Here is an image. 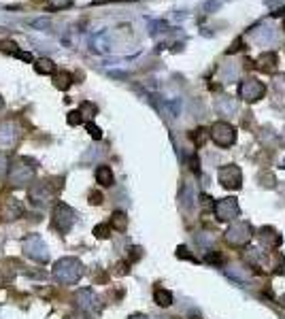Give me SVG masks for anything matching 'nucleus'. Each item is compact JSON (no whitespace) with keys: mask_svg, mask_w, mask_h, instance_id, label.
<instances>
[{"mask_svg":"<svg viewBox=\"0 0 285 319\" xmlns=\"http://www.w3.org/2000/svg\"><path fill=\"white\" fill-rule=\"evenodd\" d=\"M53 277L55 281L66 283V285H73L83 277V264L81 260L77 257H62L53 264Z\"/></svg>","mask_w":285,"mask_h":319,"instance_id":"1","label":"nucleus"},{"mask_svg":"<svg viewBox=\"0 0 285 319\" xmlns=\"http://www.w3.org/2000/svg\"><path fill=\"white\" fill-rule=\"evenodd\" d=\"M34 172H36V166L32 160L19 157L9 166V183L13 187H24L34 181Z\"/></svg>","mask_w":285,"mask_h":319,"instance_id":"2","label":"nucleus"},{"mask_svg":"<svg viewBox=\"0 0 285 319\" xmlns=\"http://www.w3.org/2000/svg\"><path fill=\"white\" fill-rule=\"evenodd\" d=\"M51 226L58 230L60 234H68L70 228L75 226V211L70 209L66 202H58L51 211Z\"/></svg>","mask_w":285,"mask_h":319,"instance_id":"3","label":"nucleus"},{"mask_svg":"<svg viewBox=\"0 0 285 319\" xmlns=\"http://www.w3.org/2000/svg\"><path fill=\"white\" fill-rule=\"evenodd\" d=\"M24 253L30 257V260H34V262H47V260H49V249H47L45 241H43L40 236H36V234L26 236V241H24Z\"/></svg>","mask_w":285,"mask_h":319,"instance_id":"4","label":"nucleus"},{"mask_svg":"<svg viewBox=\"0 0 285 319\" xmlns=\"http://www.w3.org/2000/svg\"><path fill=\"white\" fill-rule=\"evenodd\" d=\"M209 136L215 141L219 147H228V145H232L236 141V130L230 124H226V122H217V124L211 126Z\"/></svg>","mask_w":285,"mask_h":319,"instance_id":"5","label":"nucleus"},{"mask_svg":"<svg viewBox=\"0 0 285 319\" xmlns=\"http://www.w3.org/2000/svg\"><path fill=\"white\" fill-rule=\"evenodd\" d=\"M226 241L228 245H234V247H243L245 243L251 241V228L245 222H236L226 230Z\"/></svg>","mask_w":285,"mask_h":319,"instance_id":"6","label":"nucleus"},{"mask_svg":"<svg viewBox=\"0 0 285 319\" xmlns=\"http://www.w3.org/2000/svg\"><path fill=\"white\" fill-rule=\"evenodd\" d=\"M240 209H238V202L236 198H221L215 202V217L221 222H232L234 217H238Z\"/></svg>","mask_w":285,"mask_h":319,"instance_id":"7","label":"nucleus"},{"mask_svg":"<svg viewBox=\"0 0 285 319\" xmlns=\"http://www.w3.org/2000/svg\"><path fill=\"white\" fill-rule=\"evenodd\" d=\"M75 302H77L79 311H83V313H90V311H100V300H98V296L92 292L90 287L79 289V292L75 294Z\"/></svg>","mask_w":285,"mask_h":319,"instance_id":"8","label":"nucleus"},{"mask_svg":"<svg viewBox=\"0 0 285 319\" xmlns=\"http://www.w3.org/2000/svg\"><path fill=\"white\" fill-rule=\"evenodd\" d=\"M240 181H243V172H240L238 166L228 164V166H221V168H219V183H221L223 187L238 190V187H240Z\"/></svg>","mask_w":285,"mask_h":319,"instance_id":"9","label":"nucleus"},{"mask_svg":"<svg viewBox=\"0 0 285 319\" xmlns=\"http://www.w3.org/2000/svg\"><path fill=\"white\" fill-rule=\"evenodd\" d=\"M238 94L243 96V100H247V103H255V100H260L264 96V83L258 79H245L240 83Z\"/></svg>","mask_w":285,"mask_h":319,"instance_id":"10","label":"nucleus"},{"mask_svg":"<svg viewBox=\"0 0 285 319\" xmlns=\"http://www.w3.org/2000/svg\"><path fill=\"white\" fill-rule=\"evenodd\" d=\"M51 198H53V192H51V187H49L47 183H38V185H34L32 190H30V194H28V200H30V205L36 207V209L49 205V200H51Z\"/></svg>","mask_w":285,"mask_h":319,"instance_id":"11","label":"nucleus"},{"mask_svg":"<svg viewBox=\"0 0 285 319\" xmlns=\"http://www.w3.org/2000/svg\"><path fill=\"white\" fill-rule=\"evenodd\" d=\"M19 136V128L15 122H7L0 126V145H13Z\"/></svg>","mask_w":285,"mask_h":319,"instance_id":"12","label":"nucleus"},{"mask_svg":"<svg viewBox=\"0 0 285 319\" xmlns=\"http://www.w3.org/2000/svg\"><path fill=\"white\" fill-rule=\"evenodd\" d=\"M260 243L264 245V247H279V243H281V236L277 234V232L273 230V228H264L262 232H260Z\"/></svg>","mask_w":285,"mask_h":319,"instance_id":"13","label":"nucleus"},{"mask_svg":"<svg viewBox=\"0 0 285 319\" xmlns=\"http://www.w3.org/2000/svg\"><path fill=\"white\" fill-rule=\"evenodd\" d=\"M96 181L100 183V185H105V187H111L113 181H115V177H113L111 168L103 164V166H98V168H96Z\"/></svg>","mask_w":285,"mask_h":319,"instance_id":"14","label":"nucleus"},{"mask_svg":"<svg viewBox=\"0 0 285 319\" xmlns=\"http://www.w3.org/2000/svg\"><path fill=\"white\" fill-rule=\"evenodd\" d=\"M22 213H24V209H22V205L15 198L7 200V205H5V217H7V220H15V217H19Z\"/></svg>","mask_w":285,"mask_h":319,"instance_id":"15","label":"nucleus"},{"mask_svg":"<svg viewBox=\"0 0 285 319\" xmlns=\"http://www.w3.org/2000/svg\"><path fill=\"white\" fill-rule=\"evenodd\" d=\"M34 70L38 72V75H51V72H55V66H53V62L51 60H38V62H34Z\"/></svg>","mask_w":285,"mask_h":319,"instance_id":"16","label":"nucleus"},{"mask_svg":"<svg viewBox=\"0 0 285 319\" xmlns=\"http://www.w3.org/2000/svg\"><path fill=\"white\" fill-rule=\"evenodd\" d=\"M275 62H277V55L275 53H264L258 57V66L262 70H273L275 68Z\"/></svg>","mask_w":285,"mask_h":319,"instance_id":"17","label":"nucleus"},{"mask_svg":"<svg viewBox=\"0 0 285 319\" xmlns=\"http://www.w3.org/2000/svg\"><path fill=\"white\" fill-rule=\"evenodd\" d=\"M155 302L160 307H170L173 304V294L166 292V289H155Z\"/></svg>","mask_w":285,"mask_h":319,"instance_id":"18","label":"nucleus"},{"mask_svg":"<svg viewBox=\"0 0 285 319\" xmlns=\"http://www.w3.org/2000/svg\"><path fill=\"white\" fill-rule=\"evenodd\" d=\"M70 77L66 70H62V72H58V75H55V88H60V90H66L68 85H70Z\"/></svg>","mask_w":285,"mask_h":319,"instance_id":"19","label":"nucleus"},{"mask_svg":"<svg viewBox=\"0 0 285 319\" xmlns=\"http://www.w3.org/2000/svg\"><path fill=\"white\" fill-rule=\"evenodd\" d=\"M111 222H113V226H115L117 230H126V224H128V222H126V215H124L121 211H115V213H113V220H111Z\"/></svg>","mask_w":285,"mask_h":319,"instance_id":"20","label":"nucleus"},{"mask_svg":"<svg viewBox=\"0 0 285 319\" xmlns=\"http://www.w3.org/2000/svg\"><path fill=\"white\" fill-rule=\"evenodd\" d=\"M109 232H111V226H109V224H100V226H96V228H94L96 238H109V236H111Z\"/></svg>","mask_w":285,"mask_h":319,"instance_id":"21","label":"nucleus"},{"mask_svg":"<svg viewBox=\"0 0 285 319\" xmlns=\"http://www.w3.org/2000/svg\"><path fill=\"white\" fill-rule=\"evenodd\" d=\"M207 138H209V130H196V132H192V141L196 145H202Z\"/></svg>","mask_w":285,"mask_h":319,"instance_id":"22","label":"nucleus"},{"mask_svg":"<svg viewBox=\"0 0 285 319\" xmlns=\"http://www.w3.org/2000/svg\"><path fill=\"white\" fill-rule=\"evenodd\" d=\"M81 122H83V117H81V113H79V111L68 113V124H70V126H79Z\"/></svg>","mask_w":285,"mask_h":319,"instance_id":"23","label":"nucleus"},{"mask_svg":"<svg viewBox=\"0 0 285 319\" xmlns=\"http://www.w3.org/2000/svg\"><path fill=\"white\" fill-rule=\"evenodd\" d=\"M85 128H88L90 130V134L98 141V138H103V132H100V128H98V126H94L92 122H88V124H85Z\"/></svg>","mask_w":285,"mask_h":319,"instance_id":"24","label":"nucleus"},{"mask_svg":"<svg viewBox=\"0 0 285 319\" xmlns=\"http://www.w3.org/2000/svg\"><path fill=\"white\" fill-rule=\"evenodd\" d=\"M73 0H49V7L51 9H66Z\"/></svg>","mask_w":285,"mask_h":319,"instance_id":"25","label":"nucleus"},{"mask_svg":"<svg viewBox=\"0 0 285 319\" xmlns=\"http://www.w3.org/2000/svg\"><path fill=\"white\" fill-rule=\"evenodd\" d=\"M66 319H92L88 313H83V311H77V313H70Z\"/></svg>","mask_w":285,"mask_h":319,"instance_id":"26","label":"nucleus"},{"mask_svg":"<svg viewBox=\"0 0 285 319\" xmlns=\"http://www.w3.org/2000/svg\"><path fill=\"white\" fill-rule=\"evenodd\" d=\"M7 166H9V162H7V157H5V153H0V177L5 175V170H7Z\"/></svg>","mask_w":285,"mask_h":319,"instance_id":"27","label":"nucleus"},{"mask_svg":"<svg viewBox=\"0 0 285 319\" xmlns=\"http://www.w3.org/2000/svg\"><path fill=\"white\" fill-rule=\"evenodd\" d=\"M177 255H179V257H188V260H192V255L188 253V249H185L183 245H181V247H177Z\"/></svg>","mask_w":285,"mask_h":319,"instance_id":"28","label":"nucleus"},{"mask_svg":"<svg viewBox=\"0 0 285 319\" xmlns=\"http://www.w3.org/2000/svg\"><path fill=\"white\" fill-rule=\"evenodd\" d=\"M90 198H92V202H94V205H100V194H96V192H94Z\"/></svg>","mask_w":285,"mask_h":319,"instance_id":"29","label":"nucleus"},{"mask_svg":"<svg viewBox=\"0 0 285 319\" xmlns=\"http://www.w3.org/2000/svg\"><path fill=\"white\" fill-rule=\"evenodd\" d=\"M130 319H149V317H145V315H132Z\"/></svg>","mask_w":285,"mask_h":319,"instance_id":"30","label":"nucleus"},{"mask_svg":"<svg viewBox=\"0 0 285 319\" xmlns=\"http://www.w3.org/2000/svg\"><path fill=\"white\" fill-rule=\"evenodd\" d=\"M0 109H3V100H0Z\"/></svg>","mask_w":285,"mask_h":319,"instance_id":"31","label":"nucleus"},{"mask_svg":"<svg viewBox=\"0 0 285 319\" xmlns=\"http://www.w3.org/2000/svg\"><path fill=\"white\" fill-rule=\"evenodd\" d=\"M283 28H285V22H283Z\"/></svg>","mask_w":285,"mask_h":319,"instance_id":"32","label":"nucleus"}]
</instances>
